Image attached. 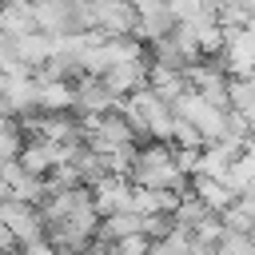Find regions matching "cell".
I'll use <instances>...</instances> for the list:
<instances>
[{
  "label": "cell",
  "mask_w": 255,
  "mask_h": 255,
  "mask_svg": "<svg viewBox=\"0 0 255 255\" xmlns=\"http://www.w3.org/2000/svg\"><path fill=\"white\" fill-rule=\"evenodd\" d=\"M24 143H28V135H24L20 120H12V116H0V159H20Z\"/></svg>",
  "instance_id": "obj_16"
},
{
  "label": "cell",
  "mask_w": 255,
  "mask_h": 255,
  "mask_svg": "<svg viewBox=\"0 0 255 255\" xmlns=\"http://www.w3.org/2000/svg\"><path fill=\"white\" fill-rule=\"evenodd\" d=\"M0 4H4V0H0Z\"/></svg>",
  "instance_id": "obj_23"
},
{
  "label": "cell",
  "mask_w": 255,
  "mask_h": 255,
  "mask_svg": "<svg viewBox=\"0 0 255 255\" xmlns=\"http://www.w3.org/2000/svg\"><path fill=\"white\" fill-rule=\"evenodd\" d=\"M0 84H4V96H8V116L12 120H24V116H32L36 112V76L32 72H8V76H0Z\"/></svg>",
  "instance_id": "obj_8"
},
{
  "label": "cell",
  "mask_w": 255,
  "mask_h": 255,
  "mask_svg": "<svg viewBox=\"0 0 255 255\" xmlns=\"http://www.w3.org/2000/svg\"><path fill=\"white\" fill-rule=\"evenodd\" d=\"M28 32H36L32 0H4L0 4V40H20Z\"/></svg>",
  "instance_id": "obj_9"
},
{
  "label": "cell",
  "mask_w": 255,
  "mask_h": 255,
  "mask_svg": "<svg viewBox=\"0 0 255 255\" xmlns=\"http://www.w3.org/2000/svg\"><path fill=\"white\" fill-rule=\"evenodd\" d=\"M0 116H8V96H4V84H0Z\"/></svg>",
  "instance_id": "obj_20"
},
{
  "label": "cell",
  "mask_w": 255,
  "mask_h": 255,
  "mask_svg": "<svg viewBox=\"0 0 255 255\" xmlns=\"http://www.w3.org/2000/svg\"><path fill=\"white\" fill-rule=\"evenodd\" d=\"M128 179H131V187H147V191H175V195L191 191V179L179 175L167 143H139Z\"/></svg>",
  "instance_id": "obj_1"
},
{
  "label": "cell",
  "mask_w": 255,
  "mask_h": 255,
  "mask_svg": "<svg viewBox=\"0 0 255 255\" xmlns=\"http://www.w3.org/2000/svg\"><path fill=\"white\" fill-rule=\"evenodd\" d=\"M88 32L100 36H131L135 32V8L131 0H88Z\"/></svg>",
  "instance_id": "obj_2"
},
{
  "label": "cell",
  "mask_w": 255,
  "mask_h": 255,
  "mask_svg": "<svg viewBox=\"0 0 255 255\" xmlns=\"http://www.w3.org/2000/svg\"><path fill=\"white\" fill-rule=\"evenodd\" d=\"M179 203L175 191H147V187H131V211L135 215H171Z\"/></svg>",
  "instance_id": "obj_15"
},
{
  "label": "cell",
  "mask_w": 255,
  "mask_h": 255,
  "mask_svg": "<svg viewBox=\"0 0 255 255\" xmlns=\"http://www.w3.org/2000/svg\"><path fill=\"white\" fill-rule=\"evenodd\" d=\"M0 255H28V251H24V247H4Z\"/></svg>",
  "instance_id": "obj_21"
},
{
  "label": "cell",
  "mask_w": 255,
  "mask_h": 255,
  "mask_svg": "<svg viewBox=\"0 0 255 255\" xmlns=\"http://www.w3.org/2000/svg\"><path fill=\"white\" fill-rule=\"evenodd\" d=\"M183 76H187V88L195 96H203L211 108L227 112V72L219 68V60H195Z\"/></svg>",
  "instance_id": "obj_4"
},
{
  "label": "cell",
  "mask_w": 255,
  "mask_h": 255,
  "mask_svg": "<svg viewBox=\"0 0 255 255\" xmlns=\"http://www.w3.org/2000/svg\"><path fill=\"white\" fill-rule=\"evenodd\" d=\"M191 195H195L207 211H215V215H223V211L235 203V191H231L223 179H207V175H195V179H191Z\"/></svg>",
  "instance_id": "obj_11"
},
{
  "label": "cell",
  "mask_w": 255,
  "mask_h": 255,
  "mask_svg": "<svg viewBox=\"0 0 255 255\" xmlns=\"http://www.w3.org/2000/svg\"><path fill=\"white\" fill-rule=\"evenodd\" d=\"M147 88H151L159 100L175 104V100L187 92V76L175 72V68H159V64H151V68H147Z\"/></svg>",
  "instance_id": "obj_13"
},
{
  "label": "cell",
  "mask_w": 255,
  "mask_h": 255,
  "mask_svg": "<svg viewBox=\"0 0 255 255\" xmlns=\"http://www.w3.org/2000/svg\"><path fill=\"white\" fill-rule=\"evenodd\" d=\"M247 243H251V247H255V227H251V231H247Z\"/></svg>",
  "instance_id": "obj_22"
},
{
  "label": "cell",
  "mask_w": 255,
  "mask_h": 255,
  "mask_svg": "<svg viewBox=\"0 0 255 255\" xmlns=\"http://www.w3.org/2000/svg\"><path fill=\"white\" fill-rule=\"evenodd\" d=\"M0 231L16 243V247H28L36 239H44V219L32 203H20V199H0Z\"/></svg>",
  "instance_id": "obj_3"
},
{
  "label": "cell",
  "mask_w": 255,
  "mask_h": 255,
  "mask_svg": "<svg viewBox=\"0 0 255 255\" xmlns=\"http://www.w3.org/2000/svg\"><path fill=\"white\" fill-rule=\"evenodd\" d=\"M128 235H143V215L120 211V215H104L100 227H96V239H104V243H120Z\"/></svg>",
  "instance_id": "obj_12"
},
{
  "label": "cell",
  "mask_w": 255,
  "mask_h": 255,
  "mask_svg": "<svg viewBox=\"0 0 255 255\" xmlns=\"http://www.w3.org/2000/svg\"><path fill=\"white\" fill-rule=\"evenodd\" d=\"M167 147H203V135L191 128V124H183L179 116H175V124H171V139H167Z\"/></svg>",
  "instance_id": "obj_17"
},
{
  "label": "cell",
  "mask_w": 255,
  "mask_h": 255,
  "mask_svg": "<svg viewBox=\"0 0 255 255\" xmlns=\"http://www.w3.org/2000/svg\"><path fill=\"white\" fill-rule=\"evenodd\" d=\"M147 56H131V60H120L116 68H108L100 80H104V88L116 96V100H128V96H135L139 88H147Z\"/></svg>",
  "instance_id": "obj_6"
},
{
  "label": "cell",
  "mask_w": 255,
  "mask_h": 255,
  "mask_svg": "<svg viewBox=\"0 0 255 255\" xmlns=\"http://www.w3.org/2000/svg\"><path fill=\"white\" fill-rule=\"evenodd\" d=\"M112 251H116V255H147V251H151V239H147V235H128V239L112 243Z\"/></svg>",
  "instance_id": "obj_18"
},
{
  "label": "cell",
  "mask_w": 255,
  "mask_h": 255,
  "mask_svg": "<svg viewBox=\"0 0 255 255\" xmlns=\"http://www.w3.org/2000/svg\"><path fill=\"white\" fill-rule=\"evenodd\" d=\"M88 191H92V207H96L100 219H104V215L131 211V179H124V175H104V179H96Z\"/></svg>",
  "instance_id": "obj_7"
},
{
  "label": "cell",
  "mask_w": 255,
  "mask_h": 255,
  "mask_svg": "<svg viewBox=\"0 0 255 255\" xmlns=\"http://www.w3.org/2000/svg\"><path fill=\"white\" fill-rule=\"evenodd\" d=\"M235 155H239V151H231L227 143H203V151H199V171H195V175H207V179H227V171H231Z\"/></svg>",
  "instance_id": "obj_14"
},
{
  "label": "cell",
  "mask_w": 255,
  "mask_h": 255,
  "mask_svg": "<svg viewBox=\"0 0 255 255\" xmlns=\"http://www.w3.org/2000/svg\"><path fill=\"white\" fill-rule=\"evenodd\" d=\"M112 108H120V100L104 88L100 76H84L80 72L72 80V116H104Z\"/></svg>",
  "instance_id": "obj_5"
},
{
  "label": "cell",
  "mask_w": 255,
  "mask_h": 255,
  "mask_svg": "<svg viewBox=\"0 0 255 255\" xmlns=\"http://www.w3.org/2000/svg\"><path fill=\"white\" fill-rule=\"evenodd\" d=\"M135 16H151V12H167V0H131Z\"/></svg>",
  "instance_id": "obj_19"
},
{
  "label": "cell",
  "mask_w": 255,
  "mask_h": 255,
  "mask_svg": "<svg viewBox=\"0 0 255 255\" xmlns=\"http://www.w3.org/2000/svg\"><path fill=\"white\" fill-rule=\"evenodd\" d=\"M36 112H48V116H64L72 112V84L68 80H36Z\"/></svg>",
  "instance_id": "obj_10"
}]
</instances>
